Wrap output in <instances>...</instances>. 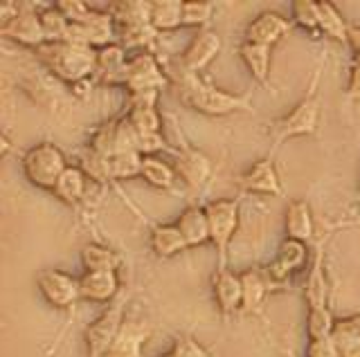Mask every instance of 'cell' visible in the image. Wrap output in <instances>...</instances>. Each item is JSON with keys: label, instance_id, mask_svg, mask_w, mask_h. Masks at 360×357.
Returning a JSON list of instances; mask_svg holds the SVG:
<instances>
[{"label": "cell", "instance_id": "1", "mask_svg": "<svg viewBox=\"0 0 360 357\" xmlns=\"http://www.w3.org/2000/svg\"><path fill=\"white\" fill-rule=\"evenodd\" d=\"M37 52L41 63L68 83H82L97 72V50L75 43H45Z\"/></svg>", "mask_w": 360, "mask_h": 357}, {"label": "cell", "instance_id": "2", "mask_svg": "<svg viewBox=\"0 0 360 357\" xmlns=\"http://www.w3.org/2000/svg\"><path fill=\"white\" fill-rule=\"evenodd\" d=\"M180 99L191 108L198 110L202 115L210 117H223V115H232L239 113V110H250L252 104L248 97L241 95H232L225 93L221 88H214L202 83L196 74H187L180 81Z\"/></svg>", "mask_w": 360, "mask_h": 357}, {"label": "cell", "instance_id": "3", "mask_svg": "<svg viewBox=\"0 0 360 357\" xmlns=\"http://www.w3.org/2000/svg\"><path fill=\"white\" fill-rule=\"evenodd\" d=\"M65 169H68V160L63 151L50 142L37 144V147H32L22 155V173L39 189H50L52 191Z\"/></svg>", "mask_w": 360, "mask_h": 357}, {"label": "cell", "instance_id": "4", "mask_svg": "<svg viewBox=\"0 0 360 357\" xmlns=\"http://www.w3.org/2000/svg\"><path fill=\"white\" fill-rule=\"evenodd\" d=\"M124 308H127V295H120L93 323L84 328L88 357H108L110 346L124 323Z\"/></svg>", "mask_w": 360, "mask_h": 357}, {"label": "cell", "instance_id": "5", "mask_svg": "<svg viewBox=\"0 0 360 357\" xmlns=\"http://www.w3.org/2000/svg\"><path fill=\"white\" fill-rule=\"evenodd\" d=\"M210 220V241L219 252V267H225L230 243L239 229V203L236 200H214L205 207Z\"/></svg>", "mask_w": 360, "mask_h": 357}, {"label": "cell", "instance_id": "6", "mask_svg": "<svg viewBox=\"0 0 360 357\" xmlns=\"http://www.w3.org/2000/svg\"><path fill=\"white\" fill-rule=\"evenodd\" d=\"M115 83H122L129 88V95L135 93H146V90H158L165 88L167 83V76L158 65L155 57L149 52H142L138 57H133L127 61L124 70L117 74Z\"/></svg>", "mask_w": 360, "mask_h": 357}, {"label": "cell", "instance_id": "7", "mask_svg": "<svg viewBox=\"0 0 360 357\" xmlns=\"http://www.w3.org/2000/svg\"><path fill=\"white\" fill-rule=\"evenodd\" d=\"M318 121H320V104L315 97H307L290 110L288 115L275 121L273 126V142L275 144H284L286 140L292 137H304V135H313L318 130Z\"/></svg>", "mask_w": 360, "mask_h": 357}, {"label": "cell", "instance_id": "8", "mask_svg": "<svg viewBox=\"0 0 360 357\" xmlns=\"http://www.w3.org/2000/svg\"><path fill=\"white\" fill-rule=\"evenodd\" d=\"M37 283L41 295L50 306L59 310H70L82 299V285L79 278L61 270H41L37 274Z\"/></svg>", "mask_w": 360, "mask_h": 357}, {"label": "cell", "instance_id": "9", "mask_svg": "<svg viewBox=\"0 0 360 357\" xmlns=\"http://www.w3.org/2000/svg\"><path fill=\"white\" fill-rule=\"evenodd\" d=\"M307 263V243H300V241H290L286 238L284 243L279 245V254L277 259L270 263L268 267H264V276L268 281L270 292L275 288L284 285L292 272H297Z\"/></svg>", "mask_w": 360, "mask_h": 357}, {"label": "cell", "instance_id": "10", "mask_svg": "<svg viewBox=\"0 0 360 357\" xmlns=\"http://www.w3.org/2000/svg\"><path fill=\"white\" fill-rule=\"evenodd\" d=\"M221 48H223V41H221V36L217 34V32H212V29L198 32V34L191 39L187 50L183 52V59H180V63H183V70L187 74H196L198 76L214 59H217V54L221 52Z\"/></svg>", "mask_w": 360, "mask_h": 357}, {"label": "cell", "instance_id": "11", "mask_svg": "<svg viewBox=\"0 0 360 357\" xmlns=\"http://www.w3.org/2000/svg\"><path fill=\"white\" fill-rule=\"evenodd\" d=\"M3 36L20 43V46L39 50L41 46H45V32H43V23H41V14H37L30 5H20V14L11 20L7 27H0Z\"/></svg>", "mask_w": 360, "mask_h": 357}, {"label": "cell", "instance_id": "12", "mask_svg": "<svg viewBox=\"0 0 360 357\" xmlns=\"http://www.w3.org/2000/svg\"><path fill=\"white\" fill-rule=\"evenodd\" d=\"M290 34V23L277 14V12H264L259 14L245 29V43H255V46L273 48L284 36Z\"/></svg>", "mask_w": 360, "mask_h": 357}, {"label": "cell", "instance_id": "13", "mask_svg": "<svg viewBox=\"0 0 360 357\" xmlns=\"http://www.w3.org/2000/svg\"><path fill=\"white\" fill-rule=\"evenodd\" d=\"M239 184L248 194H262V196H281V182L277 166L270 158L255 162L241 177Z\"/></svg>", "mask_w": 360, "mask_h": 357}, {"label": "cell", "instance_id": "14", "mask_svg": "<svg viewBox=\"0 0 360 357\" xmlns=\"http://www.w3.org/2000/svg\"><path fill=\"white\" fill-rule=\"evenodd\" d=\"M178 177H183V182L191 189L198 191L210 180L212 175V162L205 153H200L196 149H183L178 153V158L174 162Z\"/></svg>", "mask_w": 360, "mask_h": 357}, {"label": "cell", "instance_id": "15", "mask_svg": "<svg viewBox=\"0 0 360 357\" xmlns=\"http://www.w3.org/2000/svg\"><path fill=\"white\" fill-rule=\"evenodd\" d=\"M151 326L144 321L124 319L122 328L112 342L108 357H142V346L151 337Z\"/></svg>", "mask_w": 360, "mask_h": 357}, {"label": "cell", "instance_id": "16", "mask_svg": "<svg viewBox=\"0 0 360 357\" xmlns=\"http://www.w3.org/2000/svg\"><path fill=\"white\" fill-rule=\"evenodd\" d=\"M214 299H217V306L225 317L241 310L243 304L241 274L230 272L228 267H219L217 274H214Z\"/></svg>", "mask_w": 360, "mask_h": 357}, {"label": "cell", "instance_id": "17", "mask_svg": "<svg viewBox=\"0 0 360 357\" xmlns=\"http://www.w3.org/2000/svg\"><path fill=\"white\" fill-rule=\"evenodd\" d=\"M82 285V299L95 301V304H112L120 292L117 272H86L79 278Z\"/></svg>", "mask_w": 360, "mask_h": 357}, {"label": "cell", "instance_id": "18", "mask_svg": "<svg viewBox=\"0 0 360 357\" xmlns=\"http://www.w3.org/2000/svg\"><path fill=\"white\" fill-rule=\"evenodd\" d=\"M176 225L183 231L187 248H198V245L210 241V220L205 207H189L180 214Z\"/></svg>", "mask_w": 360, "mask_h": 357}, {"label": "cell", "instance_id": "19", "mask_svg": "<svg viewBox=\"0 0 360 357\" xmlns=\"http://www.w3.org/2000/svg\"><path fill=\"white\" fill-rule=\"evenodd\" d=\"M313 231H315V222H313L311 207L304 200H292L286 209V236L290 241L309 243L313 238Z\"/></svg>", "mask_w": 360, "mask_h": 357}, {"label": "cell", "instance_id": "20", "mask_svg": "<svg viewBox=\"0 0 360 357\" xmlns=\"http://www.w3.org/2000/svg\"><path fill=\"white\" fill-rule=\"evenodd\" d=\"M88 189V175L82 171V166H68L59 182L52 189V194L65 205H79L86 196Z\"/></svg>", "mask_w": 360, "mask_h": 357}, {"label": "cell", "instance_id": "21", "mask_svg": "<svg viewBox=\"0 0 360 357\" xmlns=\"http://www.w3.org/2000/svg\"><path fill=\"white\" fill-rule=\"evenodd\" d=\"M151 250L160 259H172L189 248L178 225H155L151 229Z\"/></svg>", "mask_w": 360, "mask_h": 357}, {"label": "cell", "instance_id": "22", "mask_svg": "<svg viewBox=\"0 0 360 357\" xmlns=\"http://www.w3.org/2000/svg\"><path fill=\"white\" fill-rule=\"evenodd\" d=\"M331 339L338 357H360V317L338 319Z\"/></svg>", "mask_w": 360, "mask_h": 357}, {"label": "cell", "instance_id": "23", "mask_svg": "<svg viewBox=\"0 0 360 357\" xmlns=\"http://www.w3.org/2000/svg\"><path fill=\"white\" fill-rule=\"evenodd\" d=\"M273 48L266 46H255V43H243L239 48V57L243 59L248 72L252 74V79L259 83H268L270 76V63H273Z\"/></svg>", "mask_w": 360, "mask_h": 357}, {"label": "cell", "instance_id": "24", "mask_svg": "<svg viewBox=\"0 0 360 357\" xmlns=\"http://www.w3.org/2000/svg\"><path fill=\"white\" fill-rule=\"evenodd\" d=\"M241 285H243V312H259L264 306V299L270 292L268 281L264 276V270H248L241 274Z\"/></svg>", "mask_w": 360, "mask_h": 357}, {"label": "cell", "instance_id": "25", "mask_svg": "<svg viewBox=\"0 0 360 357\" xmlns=\"http://www.w3.org/2000/svg\"><path fill=\"white\" fill-rule=\"evenodd\" d=\"M127 52L117 43H110V46L97 50V74L104 83H115L117 74L124 70L127 65Z\"/></svg>", "mask_w": 360, "mask_h": 357}, {"label": "cell", "instance_id": "26", "mask_svg": "<svg viewBox=\"0 0 360 357\" xmlns=\"http://www.w3.org/2000/svg\"><path fill=\"white\" fill-rule=\"evenodd\" d=\"M82 263L86 272H117L122 256L104 245H86L82 250Z\"/></svg>", "mask_w": 360, "mask_h": 357}, {"label": "cell", "instance_id": "27", "mask_svg": "<svg viewBox=\"0 0 360 357\" xmlns=\"http://www.w3.org/2000/svg\"><path fill=\"white\" fill-rule=\"evenodd\" d=\"M151 25L160 32H174L183 27V3L180 0H162V3H151Z\"/></svg>", "mask_w": 360, "mask_h": 357}, {"label": "cell", "instance_id": "28", "mask_svg": "<svg viewBox=\"0 0 360 357\" xmlns=\"http://www.w3.org/2000/svg\"><path fill=\"white\" fill-rule=\"evenodd\" d=\"M140 177L149 182L151 187H155V189H169V187H174L178 173H176L174 164H169L167 160L158 158V155H151V158L142 160Z\"/></svg>", "mask_w": 360, "mask_h": 357}, {"label": "cell", "instance_id": "29", "mask_svg": "<svg viewBox=\"0 0 360 357\" xmlns=\"http://www.w3.org/2000/svg\"><path fill=\"white\" fill-rule=\"evenodd\" d=\"M320 12V34L338 43H349V25L338 12V7L331 3H318Z\"/></svg>", "mask_w": 360, "mask_h": 357}, {"label": "cell", "instance_id": "30", "mask_svg": "<svg viewBox=\"0 0 360 357\" xmlns=\"http://www.w3.org/2000/svg\"><path fill=\"white\" fill-rule=\"evenodd\" d=\"M326 276H324V265H322V252H318L315 261L311 265V272L307 276V285H304V297H307L309 308H322L326 306Z\"/></svg>", "mask_w": 360, "mask_h": 357}, {"label": "cell", "instance_id": "31", "mask_svg": "<svg viewBox=\"0 0 360 357\" xmlns=\"http://www.w3.org/2000/svg\"><path fill=\"white\" fill-rule=\"evenodd\" d=\"M142 155L135 151H124L108 158L110 180H131V177H140L142 173Z\"/></svg>", "mask_w": 360, "mask_h": 357}, {"label": "cell", "instance_id": "32", "mask_svg": "<svg viewBox=\"0 0 360 357\" xmlns=\"http://www.w3.org/2000/svg\"><path fill=\"white\" fill-rule=\"evenodd\" d=\"M117 126H120V119H110L104 126H99L93 140H90V151L101 155V158H112V155H117L120 153Z\"/></svg>", "mask_w": 360, "mask_h": 357}, {"label": "cell", "instance_id": "33", "mask_svg": "<svg viewBox=\"0 0 360 357\" xmlns=\"http://www.w3.org/2000/svg\"><path fill=\"white\" fill-rule=\"evenodd\" d=\"M41 23L48 43H65L70 34V20H68L56 7H48L41 12Z\"/></svg>", "mask_w": 360, "mask_h": 357}, {"label": "cell", "instance_id": "34", "mask_svg": "<svg viewBox=\"0 0 360 357\" xmlns=\"http://www.w3.org/2000/svg\"><path fill=\"white\" fill-rule=\"evenodd\" d=\"M131 126L138 130V135H155L162 130V117L158 113V106L151 108H129L127 113Z\"/></svg>", "mask_w": 360, "mask_h": 357}, {"label": "cell", "instance_id": "35", "mask_svg": "<svg viewBox=\"0 0 360 357\" xmlns=\"http://www.w3.org/2000/svg\"><path fill=\"white\" fill-rule=\"evenodd\" d=\"M335 317L329 306L322 308H309V319H307V332L309 339H324L331 337V332L335 328Z\"/></svg>", "mask_w": 360, "mask_h": 357}, {"label": "cell", "instance_id": "36", "mask_svg": "<svg viewBox=\"0 0 360 357\" xmlns=\"http://www.w3.org/2000/svg\"><path fill=\"white\" fill-rule=\"evenodd\" d=\"M292 20H295L302 29L311 32V34H318L320 32L318 3H313V0H297V3H292Z\"/></svg>", "mask_w": 360, "mask_h": 357}, {"label": "cell", "instance_id": "37", "mask_svg": "<svg viewBox=\"0 0 360 357\" xmlns=\"http://www.w3.org/2000/svg\"><path fill=\"white\" fill-rule=\"evenodd\" d=\"M214 14L212 3H183V27H202Z\"/></svg>", "mask_w": 360, "mask_h": 357}, {"label": "cell", "instance_id": "38", "mask_svg": "<svg viewBox=\"0 0 360 357\" xmlns=\"http://www.w3.org/2000/svg\"><path fill=\"white\" fill-rule=\"evenodd\" d=\"M82 171L88 175V180L95 182H106L110 180V169H108V158H101L97 153H86L82 158Z\"/></svg>", "mask_w": 360, "mask_h": 357}, {"label": "cell", "instance_id": "39", "mask_svg": "<svg viewBox=\"0 0 360 357\" xmlns=\"http://www.w3.org/2000/svg\"><path fill=\"white\" fill-rule=\"evenodd\" d=\"M54 7L59 9L70 23H77V25H86L95 14V9H90L82 0H63V3H56Z\"/></svg>", "mask_w": 360, "mask_h": 357}, {"label": "cell", "instance_id": "40", "mask_svg": "<svg viewBox=\"0 0 360 357\" xmlns=\"http://www.w3.org/2000/svg\"><path fill=\"white\" fill-rule=\"evenodd\" d=\"M172 353H174L176 357H210L207 351L202 349V346H200L196 339H191L189 335H183V337H178V339H176Z\"/></svg>", "mask_w": 360, "mask_h": 357}, {"label": "cell", "instance_id": "41", "mask_svg": "<svg viewBox=\"0 0 360 357\" xmlns=\"http://www.w3.org/2000/svg\"><path fill=\"white\" fill-rule=\"evenodd\" d=\"M165 137L162 133H155V135H140L138 137V153L142 158H151V155H158L160 151H165Z\"/></svg>", "mask_w": 360, "mask_h": 357}, {"label": "cell", "instance_id": "42", "mask_svg": "<svg viewBox=\"0 0 360 357\" xmlns=\"http://www.w3.org/2000/svg\"><path fill=\"white\" fill-rule=\"evenodd\" d=\"M307 357H338V351H335L333 339H331V337H324V339H309Z\"/></svg>", "mask_w": 360, "mask_h": 357}, {"label": "cell", "instance_id": "43", "mask_svg": "<svg viewBox=\"0 0 360 357\" xmlns=\"http://www.w3.org/2000/svg\"><path fill=\"white\" fill-rule=\"evenodd\" d=\"M158 90H146V93H135L129 97L131 102V108H151V106H158Z\"/></svg>", "mask_w": 360, "mask_h": 357}, {"label": "cell", "instance_id": "44", "mask_svg": "<svg viewBox=\"0 0 360 357\" xmlns=\"http://www.w3.org/2000/svg\"><path fill=\"white\" fill-rule=\"evenodd\" d=\"M347 95L352 99H360V57H356L354 63H352V74H349Z\"/></svg>", "mask_w": 360, "mask_h": 357}, {"label": "cell", "instance_id": "45", "mask_svg": "<svg viewBox=\"0 0 360 357\" xmlns=\"http://www.w3.org/2000/svg\"><path fill=\"white\" fill-rule=\"evenodd\" d=\"M18 14H20V5H16V3H3V5H0V27H7Z\"/></svg>", "mask_w": 360, "mask_h": 357}, {"label": "cell", "instance_id": "46", "mask_svg": "<svg viewBox=\"0 0 360 357\" xmlns=\"http://www.w3.org/2000/svg\"><path fill=\"white\" fill-rule=\"evenodd\" d=\"M349 46L354 48L356 57H360V27H349Z\"/></svg>", "mask_w": 360, "mask_h": 357}, {"label": "cell", "instance_id": "47", "mask_svg": "<svg viewBox=\"0 0 360 357\" xmlns=\"http://www.w3.org/2000/svg\"><path fill=\"white\" fill-rule=\"evenodd\" d=\"M160 357H176L174 353H167V355H160Z\"/></svg>", "mask_w": 360, "mask_h": 357}]
</instances>
